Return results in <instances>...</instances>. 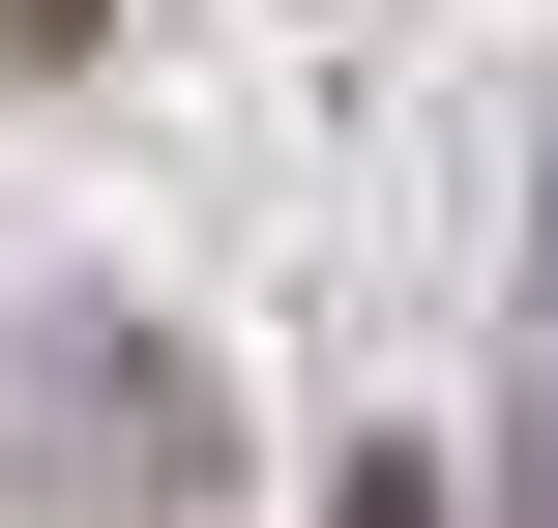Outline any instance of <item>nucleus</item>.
I'll return each instance as SVG.
<instances>
[{
	"label": "nucleus",
	"instance_id": "obj_1",
	"mask_svg": "<svg viewBox=\"0 0 558 528\" xmlns=\"http://www.w3.org/2000/svg\"><path fill=\"white\" fill-rule=\"evenodd\" d=\"M206 470H235L206 382H177L118 294H59V323H29V500H59V528H206Z\"/></svg>",
	"mask_w": 558,
	"mask_h": 528
},
{
	"label": "nucleus",
	"instance_id": "obj_2",
	"mask_svg": "<svg viewBox=\"0 0 558 528\" xmlns=\"http://www.w3.org/2000/svg\"><path fill=\"white\" fill-rule=\"evenodd\" d=\"M88 29H118V0H0V88H29V59H88Z\"/></svg>",
	"mask_w": 558,
	"mask_h": 528
},
{
	"label": "nucleus",
	"instance_id": "obj_3",
	"mask_svg": "<svg viewBox=\"0 0 558 528\" xmlns=\"http://www.w3.org/2000/svg\"><path fill=\"white\" fill-rule=\"evenodd\" d=\"M353 528H441V500H412V470H353Z\"/></svg>",
	"mask_w": 558,
	"mask_h": 528
}]
</instances>
